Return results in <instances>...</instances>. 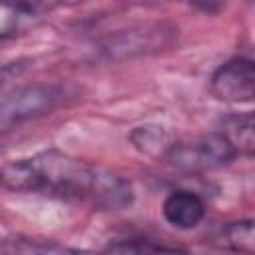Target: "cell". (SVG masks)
<instances>
[{"mask_svg": "<svg viewBox=\"0 0 255 255\" xmlns=\"http://www.w3.org/2000/svg\"><path fill=\"white\" fill-rule=\"evenodd\" d=\"M131 141L133 145L147 155H167L169 147L173 145L167 137V133L157 128V126H141L131 131Z\"/></svg>", "mask_w": 255, "mask_h": 255, "instance_id": "obj_7", "label": "cell"}, {"mask_svg": "<svg viewBox=\"0 0 255 255\" xmlns=\"http://www.w3.org/2000/svg\"><path fill=\"white\" fill-rule=\"evenodd\" d=\"M4 185L88 203L98 209H124L133 201L131 185L118 173L60 151H42L4 165Z\"/></svg>", "mask_w": 255, "mask_h": 255, "instance_id": "obj_1", "label": "cell"}, {"mask_svg": "<svg viewBox=\"0 0 255 255\" xmlns=\"http://www.w3.org/2000/svg\"><path fill=\"white\" fill-rule=\"evenodd\" d=\"M235 153L237 149L233 147L229 137L221 131V133L201 135L191 141L173 143L165 157L173 167L185 173H203L229 163L235 157Z\"/></svg>", "mask_w": 255, "mask_h": 255, "instance_id": "obj_2", "label": "cell"}, {"mask_svg": "<svg viewBox=\"0 0 255 255\" xmlns=\"http://www.w3.org/2000/svg\"><path fill=\"white\" fill-rule=\"evenodd\" d=\"M42 0H2V36L24 30L38 16Z\"/></svg>", "mask_w": 255, "mask_h": 255, "instance_id": "obj_6", "label": "cell"}, {"mask_svg": "<svg viewBox=\"0 0 255 255\" xmlns=\"http://www.w3.org/2000/svg\"><path fill=\"white\" fill-rule=\"evenodd\" d=\"M211 92L215 98L239 104L255 100V60L233 58L219 66L211 76Z\"/></svg>", "mask_w": 255, "mask_h": 255, "instance_id": "obj_4", "label": "cell"}, {"mask_svg": "<svg viewBox=\"0 0 255 255\" xmlns=\"http://www.w3.org/2000/svg\"><path fill=\"white\" fill-rule=\"evenodd\" d=\"M163 217L167 223H171L177 229H193L205 215V203L199 195L177 189L171 191L161 205Z\"/></svg>", "mask_w": 255, "mask_h": 255, "instance_id": "obj_5", "label": "cell"}, {"mask_svg": "<svg viewBox=\"0 0 255 255\" xmlns=\"http://www.w3.org/2000/svg\"><path fill=\"white\" fill-rule=\"evenodd\" d=\"M110 251H175V247H167V245H155V243H114L108 247Z\"/></svg>", "mask_w": 255, "mask_h": 255, "instance_id": "obj_9", "label": "cell"}, {"mask_svg": "<svg viewBox=\"0 0 255 255\" xmlns=\"http://www.w3.org/2000/svg\"><path fill=\"white\" fill-rule=\"evenodd\" d=\"M64 98V90L52 84H28L12 90L2 98L0 124L8 131L28 120L50 114Z\"/></svg>", "mask_w": 255, "mask_h": 255, "instance_id": "obj_3", "label": "cell"}, {"mask_svg": "<svg viewBox=\"0 0 255 255\" xmlns=\"http://www.w3.org/2000/svg\"><path fill=\"white\" fill-rule=\"evenodd\" d=\"M223 133L239 151H255V118H233L225 124Z\"/></svg>", "mask_w": 255, "mask_h": 255, "instance_id": "obj_8", "label": "cell"}]
</instances>
